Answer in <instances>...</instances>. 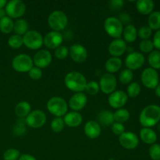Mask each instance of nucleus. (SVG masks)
Listing matches in <instances>:
<instances>
[{
  "mask_svg": "<svg viewBox=\"0 0 160 160\" xmlns=\"http://www.w3.org/2000/svg\"><path fill=\"white\" fill-rule=\"evenodd\" d=\"M160 120V106L151 104L145 106L139 115V122L143 128H151Z\"/></svg>",
  "mask_w": 160,
  "mask_h": 160,
  "instance_id": "f257e3e1",
  "label": "nucleus"
},
{
  "mask_svg": "<svg viewBox=\"0 0 160 160\" xmlns=\"http://www.w3.org/2000/svg\"><path fill=\"white\" fill-rule=\"evenodd\" d=\"M64 83L69 90L78 93L85 90L88 82L82 73L78 71H71L65 76Z\"/></svg>",
  "mask_w": 160,
  "mask_h": 160,
  "instance_id": "f03ea898",
  "label": "nucleus"
},
{
  "mask_svg": "<svg viewBox=\"0 0 160 160\" xmlns=\"http://www.w3.org/2000/svg\"><path fill=\"white\" fill-rule=\"evenodd\" d=\"M48 23L52 31L59 32L67 28L68 18L65 12L62 11L55 10L48 16Z\"/></svg>",
  "mask_w": 160,
  "mask_h": 160,
  "instance_id": "7ed1b4c3",
  "label": "nucleus"
},
{
  "mask_svg": "<svg viewBox=\"0 0 160 160\" xmlns=\"http://www.w3.org/2000/svg\"><path fill=\"white\" fill-rule=\"evenodd\" d=\"M47 109L56 117H61L67 113L68 105L64 98L55 96L50 98L47 102Z\"/></svg>",
  "mask_w": 160,
  "mask_h": 160,
  "instance_id": "20e7f679",
  "label": "nucleus"
},
{
  "mask_svg": "<svg viewBox=\"0 0 160 160\" xmlns=\"http://www.w3.org/2000/svg\"><path fill=\"white\" fill-rule=\"evenodd\" d=\"M104 29L111 38L115 39L120 38L123 34V25L117 17H109L104 22Z\"/></svg>",
  "mask_w": 160,
  "mask_h": 160,
  "instance_id": "39448f33",
  "label": "nucleus"
},
{
  "mask_svg": "<svg viewBox=\"0 0 160 160\" xmlns=\"http://www.w3.org/2000/svg\"><path fill=\"white\" fill-rule=\"evenodd\" d=\"M34 63L33 59L28 54H19L12 59V67L14 70L20 73L29 72Z\"/></svg>",
  "mask_w": 160,
  "mask_h": 160,
  "instance_id": "423d86ee",
  "label": "nucleus"
},
{
  "mask_svg": "<svg viewBox=\"0 0 160 160\" xmlns=\"http://www.w3.org/2000/svg\"><path fill=\"white\" fill-rule=\"evenodd\" d=\"M6 16L11 19L20 18L26 11V5L21 0H11L7 2L5 7Z\"/></svg>",
  "mask_w": 160,
  "mask_h": 160,
  "instance_id": "0eeeda50",
  "label": "nucleus"
},
{
  "mask_svg": "<svg viewBox=\"0 0 160 160\" xmlns=\"http://www.w3.org/2000/svg\"><path fill=\"white\" fill-rule=\"evenodd\" d=\"M23 45L31 50L39 49L43 45V37L37 31H28L23 37Z\"/></svg>",
  "mask_w": 160,
  "mask_h": 160,
  "instance_id": "6e6552de",
  "label": "nucleus"
},
{
  "mask_svg": "<svg viewBox=\"0 0 160 160\" xmlns=\"http://www.w3.org/2000/svg\"><path fill=\"white\" fill-rule=\"evenodd\" d=\"M141 81L145 88L148 89H156L159 85V77L157 70L148 67L142 71L141 75Z\"/></svg>",
  "mask_w": 160,
  "mask_h": 160,
  "instance_id": "1a4fd4ad",
  "label": "nucleus"
},
{
  "mask_svg": "<svg viewBox=\"0 0 160 160\" xmlns=\"http://www.w3.org/2000/svg\"><path fill=\"white\" fill-rule=\"evenodd\" d=\"M27 125L31 128H40L45 125L46 122V115L40 109L31 111L25 119Z\"/></svg>",
  "mask_w": 160,
  "mask_h": 160,
  "instance_id": "9d476101",
  "label": "nucleus"
},
{
  "mask_svg": "<svg viewBox=\"0 0 160 160\" xmlns=\"http://www.w3.org/2000/svg\"><path fill=\"white\" fill-rule=\"evenodd\" d=\"M100 90L105 94L110 95L115 92L116 88L117 86V78L112 73H106L101 77L99 81Z\"/></svg>",
  "mask_w": 160,
  "mask_h": 160,
  "instance_id": "9b49d317",
  "label": "nucleus"
},
{
  "mask_svg": "<svg viewBox=\"0 0 160 160\" xmlns=\"http://www.w3.org/2000/svg\"><path fill=\"white\" fill-rule=\"evenodd\" d=\"M145 56L143 54L138 52H132L128 55L125 59V65L127 69H129L131 71L140 69L145 63Z\"/></svg>",
  "mask_w": 160,
  "mask_h": 160,
  "instance_id": "f8f14e48",
  "label": "nucleus"
},
{
  "mask_svg": "<svg viewBox=\"0 0 160 160\" xmlns=\"http://www.w3.org/2000/svg\"><path fill=\"white\" fill-rule=\"evenodd\" d=\"M33 63L39 69H44L48 67L52 60V56L48 50H39L35 53L33 58Z\"/></svg>",
  "mask_w": 160,
  "mask_h": 160,
  "instance_id": "ddd939ff",
  "label": "nucleus"
},
{
  "mask_svg": "<svg viewBox=\"0 0 160 160\" xmlns=\"http://www.w3.org/2000/svg\"><path fill=\"white\" fill-rule=\"evenodd\" d=\"M119 142L123 148L132 150L137 148L139 144V139L137 134L131 131H125L119 138Z\"/></svg>",
  "mask_w": 160,
  "mask_h": 160,
  "instance_id": "4468645a",
  "label": "nucleus"
},
{
  "mask_svg": "<svg viewBox=\"0 0 160 160\" xmlns=\"http://www.w3.org/2000/svg\"><path fill=\"white\" fill-rule=\"evenodd\" d=\"M128 100V96L127 93L123 91H115L109 95L108 102L111 107L114 109H120L126 105Z\"/></svg>",
  "mask_w": 160,
  "mask_h": 160,
  "instance_id": "2eb2a0df",
  "label": "nucleus"
},
{
  "mask_svg": "<svg viewBox=\"0 0 160 160\" xmlns=\"http://www.w3.org/2000/svg\"><path fill=\"white\" fill-rule=\"evenodd\" d=\"M69 55L72 60L78 63H81L87 59L88 51L84 45L81 44H74L69 48Z\"/></svg>",
  "mask_w": 160,
  "mask_h": 160,
  "instance_id": "dca6fc26",
  "label": "nucleus"
},
{
  "mask_svg": "<svg viewBox=\"0 0 160 160\" xmlns=\"http://www.w3.org/2000/svg\"><path fill=\"white\" fill-rule=\"evenodd\" d=\"M63 38L60 32L50 31L43 38V44L49 49H56L62 43Z\"/></svg>",
  "mask_w": 160,
  "mask_h": 160,
  "instance_id": "f3484780",
  "label": "nucleus"
},
{
  "mask_svg": "<svg viewBox=\"0 0 160 160\" xmlns=\"http://www.w3.org/2000/svg\"><path fill=\"white\" fill-rule=\"evenodd\" d=\"M88 98L86 95L83 92L75 93L70 97L69 100V106L75 112L81 110L85 107L87 104Z\"/></svg>",
  "mask_w": 160,
  "mask_h": 160,
  "instance_id": "a211bd4d",
  "label": "nucleus"
},
{
  "mask_svg": "<svg viewBox=\"0 0 160 160\" xmlns=\"http://www.w3.org/2000/svg\"><path fill=\"white\" fill-rule=\"evenodd\" d=\"M127 48V43L123 39H114L109 45L108 51L112 57H120L126 52Z\"/></svg>",
  "mask_w": 160,
  "mask_h": 160,
  "instance_id": "6ab92c4d",
  "label": "nucleus"
},
{
  "mask_svg": "<svg viewBox=\"0 0 160 160\" xmlns=\"http://www.w3.org/2000/svg\"><path fill=\"white\" fill-rule=\"evenodd\" d=\"M84 131L85 135L91 139H96L101 134V126L95 120H89L84 127Z\"/></svg>",
  "mask_w": 160,
  "mask_h": 160,
  "instance_id": "aec40b11",
  "label": "nucleus"
},
{
  "mask_svg": "<svg viewBox=\"0 0 160 160\" xmlns=\"http://www.w3.org/2000/svg\"><path fill=\"white\" fill-rule=\"evenodd\" d=\"M64 123L65 125H67L70 128H77L80 126L83 121L82 116L80 114V112L72 111V112H67L64 116Z\"/></svg>",
  "mask_w": 160,
  "mask_h": 160,
  "instance_id": "412c9836",
  "label": "nucleus"
},
{
  "mask_svg": "<svg viewBox=\"0 0 160 160\" xmlns=\"http://www.w3.org/2000/svg\"><path fill=\"white\" fill-rule=\"evenodd\" d=\"M155 4L152 0H138L136 2V9L142 15H150L153 12Z\"/></svg>",
  "mask_w": 160,
  "mask_h": 160,
  "instance_id": "4be33fe9",
  "label": "nucleus"
},
{
  "mask_svg": "<svg viewBox=\"0 0 160 160\" xmlns=\"http://www.w3.org/2000/svg\"><path fill=\"white\" fill-rule=\"evenodd\" d=\"M140 138L144 143L152 145L156 143L157 134L151 128H143L140 131Z\"/></svg>",
  "mask_w": 160,
  "mask_h": 160,
  "instance_id": "5701e85b",
  "label": "nucleus"
},
{
  "mask_svg": "<svg viewBox=\"0 0 160 160\" xmlns=\"http://www.w3.org/2000/svg\"><path fill=\"white\" fill-rule=\"evenodd\" d=\"M121 59L120 57H110L106 60L105 63V69L109 73H117V71L121 69L122 67Z\"/></svg>",
  "mask_w": 160,
  "mask_h": 160,
  "instance_id": "b1692460",
  "label": "nucleus"
},
{
  "mask_svg": "<svg viewBox=\"0 0 160 160\" xmlns=\"http://www.w3.org/2000/svg\"><path fill=\"white\" fill-rule=\"evenodd\" d=\"M98 123L100 126L109 127L114 123L113 113L109 110H102L98 114Z\"/></svg>",
  "mask_w": 160,
  "mask_h": 160,
  "instance_id": "393cba45",
  "label": "nucleus"
},
{
  "mask_svg": "<svg viewBox=\"0 0 160 160\" xmlns=\"http://www.w3.org/2000/svg\"><path fill=\"white\" fill-rule=\"evenodd\" d=\"M14 111H15V114L19 118H26L31 112V104L26 101L20 102L16 106Z\"/></svg>",
  "mask_w": 160,
  "mask_h": 160,
  "instance_id": "a878e982",
  "label": "nucleus"
},
{
  "mask_svg": "<svg viewBox=\"0 0 160 160\" xmlns=\"http://www.w3.org/2000/svg\"><path fill=\"white\" fill-rule=\"evenodd\" d=\"M123 38L125 42L132 43L136 40L138 37V30L134 25L128 24L124 28L123 31Z\"/></svg>",
  "mask_w": 160,
  "mask_h": 160,
  "instance_id": "bb28decb",
  "label": "nucleus"
},
{
  "mask_svg": "<svg viewBox=\"0 0 160 160\" xmlns=\"http://www.w3.org/2000/svg\"><path fill=\"white\" fill-rule=\"evenodd\" d=\"M28 23L24 19H17L14 22L13 31L17 35H24L28 31Z\"/></svg>",
  "mask_w": 160,
  "mask_h": 160,
  "instance_id": "cd10ccee",
  "label": "nucleus"
},
{
  "mask_svg": "<svg viewBox=\"0 0 160 160\" xmlns=\"http://www.w3.org/2000/svg\"><path fill=\"white\" fill-rule=\"evenodd\" d=\"M14 22L10 17H4L0 20V31L3 34H10L13 31Z\"/></svg>",
  "mask_w": 160,
  "mask_h": 160,
  "instance_id": "c85d7f7f",
  "label": "nucleus"
},
{
  "mask_svg": "<svg viewBox=\"0 0 160 160\" xmlns=\"http://www.w3.org/2000/svg\"><path fill=\"white\" fill-rule=\"evenodd\" d=\"M148 27L152 30H160V11H153L148 18Z\"/></svg>",
  "mask_w": 160,
  "mask_h": 160,
  "instance_id": "c756f323",
  "label": "nucleus"
},
{
  "mask_svg": "<svg viewBox=\"0 0 160 160\" xmlns=\"http://www.w3.org/2000/svg\"><path fill=\"white\" fill-rule=\"evenodd\" d=\"M148 62L150 67L157 70L160 69V51L153 50L149 53L148 57Z\"/></svg>",
  "mask_w": 160,
  "mask_h": 160,
  "instance_id": "7c9ffc66",
  "label": "nucleus"
},
{
  "mask_svg": "<svg viewBox=\"0 0 160 160\" xmlns=\"http://www.w3.org/2000/svg\"><path fill=\"white\" fill-rule=\"evenodd\" d=\"M113 117L114 121L123 124L130 119V112L128 109L120 108V109H117L116 112H114Z\"/></svg>",
  "mask_w": 160,
  "mask_h": 160,
  "instance_id": "2f4dec72",
  "label": "nucleus"
},
{
  "mask_svg": "<svg viewBox=\"0 0 160 160\" xmlns=\"http://www.w3.org/2000/svg\"><path fill=\"white\" fill-rule=\"evenodd\" d=\"M141 92H142V88L140 84L137 82H131L130 83L127 89V95L131 98H135L140 95Z\"/></svg>",
  "mask_w": 160,
  "mask_h": 160,
  "instance_id": "473e14b6",
  "label": "nucleus"
},
{
  "mask_svg": "<svg viewBox=\"0 0 160 160\" xmlns=\"http://www.w3.org/2000/svg\"><path fill=\"white\" fill-rule=\"evenodd\" d=\"M8 45L10 48L17 49L23 45V37L17 34H12L8 39Z\"/></svg>",
  "mask_w": 160,
  "mask_h": 160,
  "instance_id": "72a5a7b5",
  "label": "nucleus"
},
{
  "mask_svg": "<svg viewBox=\"0 0 160 160\" xmlns=\"http://www.w3.org/2000/svg\"><path fill=\"white\" fill-rule=\"evenodd\" d=\"M65 123L62 117H56L51 122V129L55 133H60L63 130Z\"/></svg>",
  "mask_w": 160,
  "mask_h": 160,
  "instance_id": "f704fd0d",
  "label": "nucleus"
},
{
  "mask_svg": "<svg viewBox=\"0 0 160 160\" xmlns=\"http://www.w3.org/2000/svg\"><path fill=\"white\" fill-rule=\"evenodd\" d=\"M133 79V72L129 69H123L119 75V80L123 84H130Z\"/></svg>",
  "mask_w": 160,
  "mask_h": 160,
  "instance_id": "c9c22d12",
  "label": "nucleus"
},
{
  "mask_svg": "<svg viewBox=\"0 0 160 160\" xmlns=\"http://www.w3.org/2000/svg\"><path fill=\"white\" fill-rule=\"evenodd\" d=\"M20 156L19 150L16 148H8L3 153V159L4 160H18Z\"/></svg>",
  "mask_w": 160,
  "mask_h": 160,
  "instance_id": "e433bc0d",
  "label": "nucleus"
},
{
  "mask_svg": "<svg viewBox=\"0 0 160 160\" xmlns=\"http://www.w3.org/2000/svg\"><path fill=\"white\" fill-rule=\"evenodd\" d=\"M139 49L144 53H150L154 49L152 41L147 39V40H142L139 44Z\"/></svg>",
  "mask_w": 160,
  "mask_h": 160,
  "instance_id": "4c0bfd02",
  "label": "nucleus"
},
{
  "mask_svg": "<svg viewBox=\"0 0 160 160\" xmlns=\"http://www.w3.org/2000/svg\"><path fill=\"white\" fill-rule=\"evenodd\" d=\"M85 91L88 94L92 95H95L98 93V92L100 91L99 84L98 82L95 81H91L87 83V85H86Z\"/></svg>",
  "mask_w": 160,
  "mask_h": 160,
  "instance_id": "58836bf2",
  "label": "nucleus"
},
{
  "mask_svg": "<svg viewBox=\"0 0 160 160\" xmlns=\"http://www.w3.org/2000/svg\"><path fill=\"white\" fill-rule=\"evenodd\" d=\"M54 54L58 59H64L69 55V48L65 45H61L55 49Z\"/></svg>",
  "mask_w": 160,
  "mask_h": 160,
  "instance_id": "ea45409f",
  "label": "nucleus"
},
{
  "mask_svg": "<svg viewBox=\"0 0 160 160\" xmlns=\"http://www.w3.org/2000/svg\"><path fill=\"white\" fill-rule=\"evenodd\" d=\"M152 34V30L148 26H143L140 28V29L138 31V36L142 40H147L149 39V38Z\"/></svg>",
  "mask_w": 160,
  "mask_h": 160,
  "instance_id": "a19ab883",
  "label": "nucleus"
},
{
  "mask_svg": "<svg viewBox=\"0 0 160 160\" xmlns=\"http://www.w3.org/2000/svg\"><path fill=\"white\" fill-rule=\"evenodd\" d=\"M148 154L152 160H160V145L153 144L148 149Z\"/></svg>",
  "mask_w": 160,
  "mask_h": 160,
  "instance_id": "79ce46f5",
  "label": "nucleus"
},
{
  "mask_svg": "<svg viewBox=\"0 0 160 160\" xmlns=\"http://www.w3.org/2000/svg\"><path fill=\"white\" fill-rule=\"evenodd\" d=\"M111 130H112V133L116 135L120 136L122 134L125 132V127L123 126V123H117V122H114L112 125H111Z\"/></svg>",
  "mask_w": 160,
  "mask_h": 160,
  "instance_id": "37998d69",
  "label": "nucleus"
},
{
  "mask_svg": "<svg viewBox=\"0 0 160 160\" xmlns=\"http://www.w3.org/2000/svg\"><path fill=\"white\" fill-rule=\"evenodd\" d=\"M28 75L30 78L34 81H38V80L41 79L42 77V71L41 69L38 68L36 67H33L31 69L29 72H28Z\"/></svg>",
  "mask_w": 160,
  "mask_h": 160,
  "instance_id": "c03bdc74",
  "label": "nucleus"
},
{
  "mask_svg": "<svg viewBox=\"0 0 160 160\" xmlns=\"http://www.w3.org/2000/svg\"><path fill=\"white\" fill-rule=\"evenodd\" d=\"M109 6L113 10H117V9H121L124 5V1L123 0H112L109 2Z\"/></svg>",
  "mask_w": 160,
  "mask_h": 160,
  "instance_id": "a18cd8bd",
  "label": "nucleus"
},
{
  "mask_svg": "<svg viewBox=\"0 0 160 160\" xmlns=\"http://www.w3.org/2000/svg\"><path fill=\"white\" fill-rule=\"evenodd\" d=\"M152 43L153 45H154V48L160 51V30L156 31V34H154Z\"/></svg>",
  "mask_w": 160,
  "mask_h": 160,
  "instance_id": "49530a36",
  "label": "nucleus"
},
{
  "mask_svg": "<svg viewBox=\"0 0 160 160\" xmlns=\"http://www.w3.org/2000/svg\"><path fill=\"white\" fill-rule=\"evenodd\" d=\"M119 20H120V22L122 23V24H126L128 25L130 24V22H131V17H130L129 15H128V13H126V12H123V13L120 14V17H119Z\"/></svg>",
  "mask_w": 160,
  "mask_h": 160,
  "instance_id": "de8ad7c7",
  "label": "nucleus"
},
{
  "mask_svg": "<svg viewBox=\"0 0 160 160\" xmlns=\"http://www.w3.org/2000/svg\"><path fill=\"white\" fill-rule=\"evenodd\" d=\"M18 160H37L36 158H34V156H31L30 154H23L20 155V158Z\"/></svg>",
  "mask_w": 160,
  "mask_h": 160,
  "instance_id": "09e8293b",
  "label": "nucleus"
},
{
  "mask_svg": "<svg viewBox=\"0 0 160 160\" xmlns=\"http://www.w3.org/2000/svg\"><path fill=\"white\" fill-rule=\"evenodd\" d=\"M7 2L6 0H0V9H4L6 6Z\"/></svg>",
  "mask_w": 160,
  "mask_h": 160,
  "instance_id": "8fccbe9b",
  "label": "nucleus"
},
{
  "mask_svg": "<svg viewBox=\"0 0 160 160\" xmlns=\"http://www.w3.org/2000/svg\"><path fill=\"white\" fill-rule=\"evenodd\" d=\"M6 11H5V9H0V20L2 18H3L4 17H6Z\"/></svg>",
  "mask_w": 160,
  "mask_h": 160,
  "instance_id": "3c124183",
  "label": "nucleus"
},
{
  "mask_svg": "<svg viewBox=\"0 0 160 160\" xmlns=\"http://www.w3.org/2000/svg\"><path fill=\"white\" fill-rule=\"evenodd\" d=\"M155 90H156V95H157L159 98H160V84H159V85L156 88Z\"/></svg>",
  "mask_w": 160,
  "mask_h": 160,
  "instance_id": "603ef678",
  "label": "nucleus"
},
{
  "mask_svg": "<svg viewBox=\"0 0 160 160\" xmlns=\"http://www.w3.org/2000/svg\"><path fill=\"white\" fill-rule=\"evenodd\" d=\"M109 160H114V159H109Z\"/></svg>",
  "mask_w": 160,
  "mask_h": 160,
  "instance_id": "864d4df0",
  "label": "nucleus"
}]
</instances>
